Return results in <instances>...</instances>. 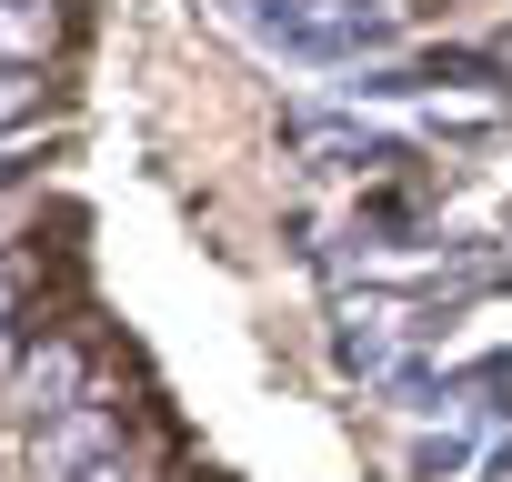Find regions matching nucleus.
Listing matches in <instances>:
<instances>
[{"label":"nucleus","mask_w":512,"mask_h":482,"mask_svg":"<svg viewBox=\"0 0 512 482\" xmlns=\"http://www.w3.org/2000/svg\"><path fill=\"white\" fill-rule=\"evenodd\" d=\"M101 452H121V402L91 382V402H71L61 422H41L31 432V462H41V482H71L81 462H101Z\"/></svg>","instance_id":"nucleus-3"},{"label":"nucleus","mask_w":512,"mask_h":482,"mask_svg":"<svg viewBox=\"0 0 512 482\" xmlns=\"http://www.w3.org/2000/svg\"><path fill=\"white\" fill-rule=\"evenodd\" d=\"M442 312H402V302H342V332H332V352H342V372H362V382H392L402 372V342H422Z\"/></svg>","instance_id":"nucleus-1"},{"label":"nucleus","mask_w":512,"mask_h":482,"mask_svg":"<svg viewBox=\"0 0 512 482\" xmlns=\"http://www.w3.org/2000/svg\"><path fill=\"white\" fill-rule=\"evenodd\" d=\"M462 462H472V442H422V452H412L422 482H442V472H462Z\"/></svg>","instance_id":"nucleus-7"},{"label":"nucleus","mask_w":512,"mask_h":482,"mask_svg":"<svg viewBox=\"0 0 512 482\" xmlns=\"http://www.w3.org/2000/svg\"><path fill=\"white\" fill-rule=\"evenodd\" d=\"M0 181H21V161H11V151H0Z\"/></svg>","instance_id":"nucleus-9"},{"label":"nucleus","mask_w":512,"mask_h":482,"mask_svg":"<svg viewBox=\"0 0 512 482\" xmlns=\"http://www.w3.org/2000/svg\"><path fill=\"white\" fill-rule=\"evenodd\" d=\"M31 121H41V71L0 61V141H11V131H31Z\"/></svg>","instance_id":"nucleus-6"},{"label":"nucleus","mask_w":512,"mask_h":482,"mask_svg":"<svg viewBox=\"0 0 512 482\" xmlns=\"http://www.w3.org/2000/svg\"><path fill=\"white\" fill-rule=\"evenodd\" d=\"M21 312H31V272L0 262V372H21V352H31L21 342Z\"/></svg>","instance_id":"nucleus-5"},{"label":"nucleus","mask_w":512,"mask_h":482,"mask_svg":"<svg viewBox=\"0 0 512 482\" xmlns=\"http://www.w3.org/2000/svg\"><path fill=\"white\" fill-rule=\"evenodd\" d=\"M71 402H91V362H81L71 332H41V342L21 352V372H11V412L41 432V422H61Z\"/></svg>","instance_id":"nucleus-2"},{"label":"nucleus","mask_w":512,"mask_h":482,"mask_svg":"<svg viewBox=\"0 0 512 482\" xmlns=\"http://www.w3.org/2000/svg\"><path fill=\"white\" fill-rule=\"evenodd\" d=\"M61 51V0H0V61L41 71Z\"/></svg>","instance_id":"nucleus-4"},{"label":"nucleus","mask_w":512,"mask_h":482,"mask_svg":"<svg viewBox=\"0 0 512 482\" xmlns=\"http://www.w3.org/2000/svg\"><path fill=\"white\" fill-rule=\"evenodd\" d=\"M71 482H141V452H131V442H121V452H101V462H81V472H71Z\"/></svg>","instance_id":"nucleus-8"}]
</instances>
